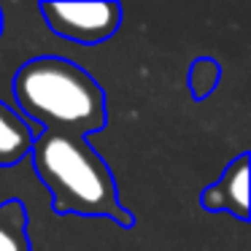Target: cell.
I'll list each match as a JSON object with an SVG mask.
<instances>
[{
	"label": "cell",
	"instance_id": "52a82bcc",
	"mask_svg": "<svg viewBox=\"0 0 251 251\" xmlns=\"http://www.w3.org/2000/svg\"><path fill=\"white\" fill-rule=\"evenodd\" d=\"M219 84V65L213 60H197L192 65V73H189V87H192V95L197 100H202L205 95L213 92V87Z\"/></svg>",
	"mask_w": 251,
	"mask_h": 251
},
{
	"label": "cell",
	"instance_id": "3957f363",
	"mask_svg": "<svg viewBox=\"0 0 251 251\" xmlns=\"http://www.w3.org/2000/svg\"><path fill=\"white\" fill-rule=\"evenodd\" d=\"M38 11L44 14V22L49 30L62 41H71L78 46H100L119 30L122 11L119 3L98 0V3H41Z\"/></svg>",
	"mask_w": 251,
	"mask_h": 251
},
{
	"label": "cell",
	"instance_id": "5b68a950",
	"mask_svg": "<svg viewBox=\"0 0 251 251\" xmlns=\"http://www.w3.org/2000/svg\"><path fill=\"white\" fill-rule=\"evenodd\" d=\"M41 127L27 122L14 105L0 100V168H11L27 159L33 141L41 135Z\"/></svg>",
	"mask_w": 251,
	"mask_h": 251
},
{
	"label": "cell",
	"instance_id": "6da1fadb",
	"mask_svg": "<svg viewBox=\"0 0 251 251\" xmlns=\"http://www.w3.org/2000/svg\"><path fill=\"white\" fill-rule=\"evenodd\" d=\"M27 157L35 176L49 189L54 213L105 216L122 227H132V213L119 202L114 173L87 138L44 130L33 141Z\"/></svg>",
	"mask_w": 251,
	"mask_h": 251
},
{
	"label": "cell",
	"instance_id": "8992f818",
	"mask_svg": "<svg viewBox=\"0 0 251 251\" xmlns=\"http://www.w3.org/2000/svg\"><path fill=\"white\" fill-rule=\"evenodd\" d=\"M0 251H33L27 238V211L19 200L0 202Z\"/></svg>",
	"mask_w": 251,
	"mask_h": 251
},
{
	"label": "cell",
	"instance_id": "7a4b0ae2",
	"mask_svg": "<svg viewBox=\"0 0 251 251\" xmlns=\"http://www.w3.org/2000/svg\"><path fill=\"white\" fill-rule=\"evenodd\" d=\"M17 111L41 130L87 138L105 127V92L92 73L65 57H35L11 81Z\"/></svg>",
	"mask_w": 251,
	"mask_h": 251
},
{
	"label": "cell",
	"instance_id": "ba28073f",
	"mask_svg": "<svg viewBox=\"0 0 251 251\" xmlns=\"http://www.w3.org/2000/svg\"><path fill=\"white\" fill-rule=\"evenodd\" d=\"M3 25L6 22H3V8H0V35H3Z\"/></svg>",
	"mask_w": 251,
	"mask_h": 251
},
{
	"label": "cell",
	"instance_id": "277c9868",
	"mask_svg": "<svg viewBox=\"0 0 251 251\" xmlns=\"http://www.w3.org/2000/svg\"><path fill=\"white\" fill-rule=\"evenodd\" d=\"M200 205L213 213H229L240 222L249 219V154L235 157L224 168L222 178L202 189Z\"/></svg>",
	"mask_w": 251,
	"mask_h": 251
}]
</instances>
